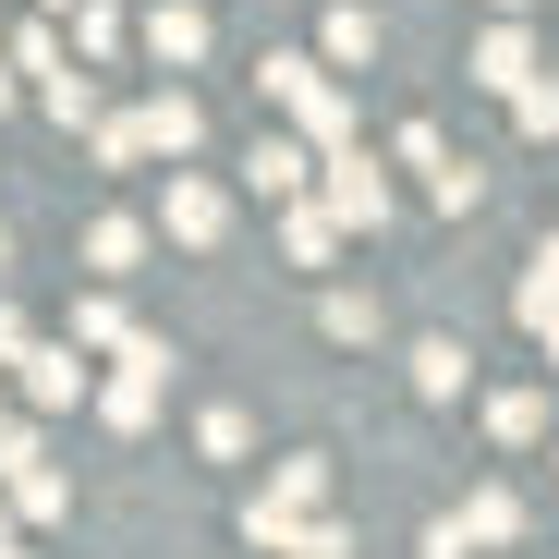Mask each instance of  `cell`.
<instances>
[{"instance_id": "6da1fadb", "label": "cell", "mask_w": 559, "mask_h": 559, "mask_svg": "<svg viewBox=\"0 0 559 559\" xmlns=\"http://www.w3.org/2000/svg\"><path fill=\"white\" fill-rule=\"evenodd\" d=\"M255 85L293 110V134H305V146H353V98H341V73H329L317 49H267V61H255Z\"/></svg>"}, {"instance_id": "7a4b0ae2", "label": "cell", "mask_w": 559, "mask_h": 559, "mask_svg": "<svg viewBox=\"0 0 559 559\" xmlns=\"http://www.w3.org/2000/svg\"><path fill=\"white\" fill-rule=\"evenodd\" d=\"M0 511H13V523H61L73 511V475L49 462V426L37 414H13V438H0Z\"/></svg>"}, {"instance_id": "3957f363", "label": "cell", "mask_w": 559, "mask_h": 559, "mask_svg": "<svg viewBox=\"0 0 559 559\" xmlns=\"http://www.w3.org/2000/svg\"><path fill=\"white\" fill-rule=\"evenodd\" d=\"M317 207H329L341 231H390L402 195H390V170L365 158V146H317Z\"/></svg>"}, {"instance_id": "277c9868", "label": "cell", "mask_w": 559, "mask_h": 559, "mask_svg": "<svg viewBox=\"0 0 559 559\" xmlns=\"http://www.w3.org/2000/svg\"><path fill=\"white\" fill-rule=\"evenodd\" d=\"M158 390H170V341H146V329H134V341H122V365H110L85 402H98L122 438H146V426H158Z\"/></svg>"}, {"instance_id": "5b68a950", "label": "cell", "mask_w": 559, "mask_h": 559, "mask_svg": "<svg viewBox=\"0 0 559 559\" xmlns=\"http://www.w3.org/2000/svg\"><path fill=\"white\" fill-rule=\"evenodd\" d=\"M146 231H170L182 255H207V243L231 231V182H207V170H182V158H170V195H158V219H146Z\"/></svg>"}, {"instance_id": "8992f818", "label": "cell", "mask_w": 559, "mask_h": 559, "mask_svg": "<svg viewBox=\"0 0 559 559\" xmlns=\"http://www.w3.org/2000/svg\"><path fill=\"white\" fill-rule=\"evenodd\" d=\"M85 390H98V378H85V353H73V341H25V353H13V402H25L37 426H49V414H73Z\"/></svg>"}, {"instance_id": "52a82bcc", "label": "cell", "mask_w": 559, "mask_h": 559, "mask_svg": "<svg viewBox=\"0 0 559 559\" xmlns=\"http://www.w3.org/2000/svg\"><path fill=\"white\" fill-rule=\"evenodd\" d=\"M134 134H146V158H195V146H207V110H195V85H158V98L134 110Z\"/></svg>"}, {"instance_id": "ba28073f", "label": "cell", "mask_w": 559, "mask_h": 559, "mask_svg": "<svg viewBox=\"0 0 559 559\" xmlns=\"http://www.w3.org/2000/svg\"><path fill=\"white\" fill-rule=\"evenodd\" d=\"M462 73H475V85H487V98H511V85L535 73V37H523V13H499V25L475 37V61H462Z\"/></svg>"}, {"instance_id": "9c48e42d", "label": "cell", "mask_w": 559, "mask_h": 559, "mask_svg": "<svg viewBox=\"0 0 559 559\" xmlns=\"http://www.w3.org/2000/svg\"><path fill=\"white\" fill-rule=\"evenodd\" d=\"M146 49H158V73H195V61H207V13H195V0H158V13H146Z\"/></svg>"}, {"instance_id": "30bf717a", "label": "cell", "mask_w": 559, "mask_h": 559, "mask_svg": "<svg viewBox=\"0 0 559 559\" xmlns=\"http://www.w3.org/2000/svg\"><path fill=\"white\" fill-rule=\"evenodd\" d=\"M317 61H329V73H365V61H378V13H365V0H329Z\"/></svg>"}, {"instance_id": "8fae6325", "label": "cell", "mask_w": 559, "mask_h": 559, "mask_svg": "<svg viewBox=\"0 0 559 559\" xmlns=\"http://www.w3.org/2000/svg\"><path fill=\"white\" fill-rule=\"evenodd\" d=\"M280 255H293V267H329V255H341V219H329L317 195H280Z\"/></svg>"}, {"instance_id": "7c38bea8", "label": "cell", "mask_w": 559, "mask_h": 559, "mask_svg": "<svg viewBox=\"0 0 559 559\" xmlns=\"http://www.w3.org/2000/svg\"><path fill=\"white\" fill-rule=\"evenodd\" d=\"M243 182H255V195H305V182H317V146H305V134H267V146L243 158Z\"/></svg>"}, {"instance_id": "4fadbf2b", "label": "cell", "mask_w": 559, "mask_h": 559, "mask_svg": "<svg viewBox=\"0 0 559 559\" xmlns=\"http://www.w3.org/2000/svg\"><path fill=\"white\" fill-rule=\"evenodd\" d=\"M402 365H414V402H462V378H475V353H462V341H414Z\"/></svg>"}, {"instance_id": "5bb4252c", "label": "cell", "mask_w": 559, "mask_h": 559, "mask_svg": "<svg viewBox=\"0 0 559 559\" xmlns=\"http://www.w3.org/2000/svg\"><path fill=\"white\" fill-rule=\"evenodd\" d=\"M134 341V317H122V280H98V293L73 305V353H122Z\"/></svg>"}, {"instance_id": "9a60e30c", "label": "cell", "mask_w": 559, "mask_h": 559, "mask_svg": "<svg viewBox=\"0 0 559 559\" xmlns=\"http://www.w3.org/2000/svg\"><path fill=\"white\" fill-rule=\"evenodd\" d=\"M450 523H462V547H511V535H523V499H511V487H475Z\"/></svg>"}, {"instance_id": "2e32d148", "label": "cell", "mask_w": 559, "mask_h": 559, "mask_svg": "<svg viewBox=\"0 0 559 559\" xmlns=\"http://www.w3.org/2000/svg\"><path fill=\"white\" fill-rule=\"evenodd\" d=\"M146 243H158L146 219H98V231H85V267H98V280H134V267H146Z\"/></svg>"}, {"instance_id": "e0dca14e", "label": "cell", "mask_w": 559, "mask_h": 559, "mask_svg": "<svg viewBox=\"0 0 559 559\" xmlns=\"http://www.w3.org/2000/svg\"><path fill=\"white\" fill-rule=\"evenodd\" d=\"M255 499H267V511H329V462H317V450H293V462H280Z\"/></svg>"}, {"instance_id": "ac0fdd59", "label": "cell", "mask_w": 559, "mask_h": 559, "mask_svg": "<svg viewBox=\"0 0 559 559\" xmlns=\"http://www.w3.org/2000/svg\"><path fill=\"white\" fill-rule=\"evenodd\" d=\"M487 438H499V450H535V438H547V390H499V402H487Z\"/></svg>"}, {"instance_id": "d6986e66", "label": "cell", "mask_w": 559, "mask_h": 559, "mask_svg": "<svg viewBox=\"0 0 559 559\" xmlns=\"http://www.w3.org/2000/svg\"><path fill=\"white\" fill-rule=\"evenodd\" d=\"M37 110H49L61 134H85V122H98V85H85V73L61 61V73H37Z\"/></svg>"}, {"instance_id": "ffe728a7", "label": "cell", "mask_w": 559, "mask_h": 559, "mask_svg": "<svg viewBox=\"0 0 559 559\" xmlns=\"http://www.w3.org/2000/svg\"><path fill=\"white\" fill-rule=\"evenodd\" d=\"M511 305H523V329H535V341L559 329V243H535V267H523V293H511Z\"/></svg>"}, {"instance_id": "44dd1931", "label": "cell", "mask_w": 559, "mask_h": 559, "mask_svg": "<svg viewBox=\"0 0 559 559\" xmlns=\"http://www.w3.org/2000/svg\"><path fill=\"white\" fill-rule=\"evenodd\" d=\"M0 61H13V85H37V73H61L73 49H61V25H13V37H0Z\"/></svg>"}, {"instance_id": "7402d4cb", "label": "cell", "mask_w": 559, "mask_h": 559, "mask_svg": "<svg viewBox=\"0 0 559 559\" xmlns=\"http://www.w3.org/2000/svg\"><path fill=\"white\" fill-rule=\"evenodd\" d=\"M195 450H207V462H243V450H255V414H243V402H207V414H195Z\"/></svg>"}, {"instance_id": "603a6c76", "label": "cell", "mask_w": 559, "mask_h": 559, "mask_svg": "<svg viewBox=\"0 0 559 559\" xmlns=\"http://www.w3.org/2000/svg\"><path fill=\"white\" fill-rule=\"evenodd\" d=\"M511 122H523L535 146H559V73H523V85H511Z\"/></svg>"}, {"instance_id": "cb8c5ba5", "label": "cell", "mask_w": 559, "mask_h": 559, "mask_svg": "<svg viewBox=\"0 0 559 559\" xmlns=\"http://www.w3.org/2000/svg\"><path fill=\"white\" fill-rule=\"evenodd\" d=\"M426 195H438L450 219H475V207H487V170H475V158H438V170H426Z\"/></svg>"}, {"instance_id": "d4e9b609", "label": "cell", "mask_w": 559, "mask_h": 559, "mask_svg": "<svg viewBox=\"0 0 559 559\" xmlns=\"http://www.w3.org/2000/svg\"><path fill=\"white\" fill-rule=\"evenodd\" d=\"M85 146H98V170H134V158H146V134H134V110H98V122H85Z\"/></svg>"}, {"instance_id": "484cf974", "label": "cell", "mask_w": 559, "mask_h": 559, "mask_svg": "<svg viewBox=\"0 0 559 559\" xmlns=\"http://www.w3.org/2000/svg\"><path fill=\"white\" fill-rule=\"evenodd\" d=\"M73 49L85 61H122V13H110V0H73Z\"/></svg>"}, {"instance_id": "4316f807", "label": "cell", "mask_w": 559, "mask_h": 559, "mask_svg": "<svg viewBox=\"0 0 559 559\" xmlns=\"http://www.w3.org/2000/svg\"><path fill=\"white\" fill-rule=\"evenodd\" d=\"M280 559H353V535H341V523H329V511H305V523H293V535H280Z\"/></svg>"}, {"instance_id": "83f0119b", "label": "cell", "mask_w": 559, "mask_h": 559, "mask_svg": "<svg viewBox=\"0 0 559 559\" xmlns=\"http://www.w3.org/2000/svg\"><path fill=\"white\" fill-rule=\"evenodd\" d=\"M317 317H329V341H378V293H329Z\"/></svg>"}, {"instance_id": "f1b7e54d", "label": "cell", "mask_w": 559, "mask_h": 559, "mask_svg": "<svg viewBox=\"0 0 559 559\" xmlns=\"http://www.w3.org/2000/svg\"><path fill=\"white\" fill-rule=\"evenodd\" d=\"M390 158H402V170H438V158H450V134H438V122H402V134H390Z\"/></svg>"}, {"instance_id": "f546056e", "label": "cell", "mask_w": 559, "mask_h": 559, "mask_svg": "<svg viewBox=\"0 0 559 559\" xmlns=\"http://www.w3.org/2000/svg\"><path fill=\"white\" fill-rule=\"evenodd\" d=\"M25 341H37V329H25V317H13V305H0V365H13V353H25Z\"/></svg>"}, {"instance_id": "4dcf8cb0", "label": "cell", "mask_w": 559, "mask_h": 559, "mask_svg": "<svg viewBox=\"0 0 559 559\" xmlns=\"http://www.w3.org/2000/svg\"><path fill=\"white\" fill-rule=\"evenodd\" d=\"M0 110H13V61H0Z\"/></svg>"}, {"instance_id": "1f68e13d", "label": "cell", "mask_w": 559, "mask_h": 559, "mask_svg": "<svg viewBox=\"0 0 559 559\" xmlns=\"http://www.w3.org/2000/svg\"><path fill=\"white\" fill-rule=\"evenodd\" d=\"M487 13H535V0H487Z\"/></svg>"}, {"instance_id": "d6a6232c", "label": "cell", "mask_w": 559, "mask_h": 559, "mask_svg": "<svg viewBox=\"0 0 559 559\" xmlns=\"http://www.w3.org/2000/svg\"><path fill=\"white\" fill-rule=\"evenodd\" d=\"M37 13H49V25H61V13H73V0H37Z\"/></svg>"}, {"instance_id": "836d02e7", "label": "cell", "mask_w": 559, "mask_h": 559, "mask_svg": "<svg viewBox=\"0 0 559 559\" xmlns=\"http://www.w3.org/2000/svg\"><path fill=\"white\" fill-rule=\"evenodd\" d=\"M0 438H13V402H0Z\"/></svg>"}, {"instance_id": "e575fe53", "label": "cell", "mask_w": 559, "mask_h": 559, "mask_svg": "<svg viewBox=\"0 0 559 559\" xmlns=\"http://www.w3.org/2000/svg\"><path fill=\"white\" fill-rule=\"evenodd\" d=\"M0 547H13V511H0Z\"/></svg>"}, {"instance_id": "d590c367", "label": "cell", "mask_w": 559, "mask_h": 559, "mask_svg": "<svg viewBox=\"0 0 559 559\" xmlns=\"http://www.w3.org/2000/svg\"><path fill=\"white\" fill-rule=\"evenodd\" d=\"M547 365H559V329H547Z\"/></svg>"}, {"instance_id": "8d00e7d4", "label": "cell", "mask_w": 559, "mask_h": 559, "mask_svg": "<svg viewBox=\"0 0 559 559\" xmlns=\"http://www.w3.org/2000/svg\"><path fill=\"white\" fill-rule=\"evenodd\" d=\"M0 255H13V231H0Z\"/></svg>"}, {"instance_id": "74e56055", "label": "cell", "mask_w": 559, "mask_h": 559, "mask_svg": "<svg viewBox=\"0 0 559 559\" xmlns=\"http://www.w3.org/2000/svg\"><path fill=\"white\" fill-rule=\"evenodd\" d=\"M0 559H25V547H0Z\"/></svg>"}]
</instances>
